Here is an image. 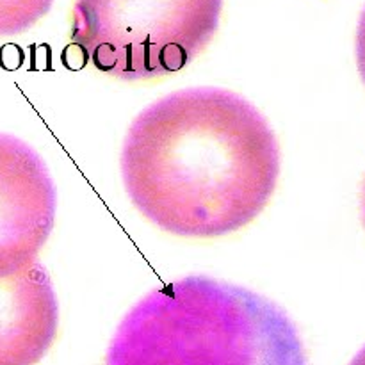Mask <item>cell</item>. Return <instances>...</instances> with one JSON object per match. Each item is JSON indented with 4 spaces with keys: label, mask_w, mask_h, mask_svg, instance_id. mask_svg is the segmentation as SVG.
<instances>
[{
    "label": "cell",
    "mask_w": 365,
    "mask_h": 365,
    "mask_svg": "<svg viewBox=\"0 0 365 365\" xmlns=\"http://www.w3.org/2000/svg\"><path fill=\"white\" fill-rule=\"evenodd\" d=\"M221 9L223 0H75L70 41L120 81L166 77L205 50Z\"/></svg>",
    "instance_id": "obj_3"
},
{
    "label": "cell",
    "mask_w": 365,
    "mask_h": 365,
    "mask_svg": "<svg viewBox=\"0 0 365 365\" xmlns=\"http://www.w3.org/2000/svg\"><path fill=\"white\" fill-rule=\"evenodd\" d=\"M120 163L128 198L146 220L178 237L210 239L266 209L280 148L248 100L196 88L146 107L125 135Z\"/></svg>",
    "instance_id": "obj_1"
},
{
    "label": "cell",
    "mask_w": 365,
    "mask_h": 365,
    "mask_svg": "<svg viewBox=\"0 0 365 365\" xmlns=\"http://www.w3.org/2000/svg\"><path fill=\"white\" fill-rule=\"evenodd\" d=\"M349 365H365V346L362 348V351H360L359 355H356L355 359H353V362L349 364Z\"/></svg>",
    "instance_id": "obj_8"
},
{
    "label": "cell",
    "mask_w": 365,
    "mask_h": 365,
    "mask_svg": "<svg viewBox=\"0 0 365 365\" xmlns=\"http://www.w3.org/2000/svg\"><path fill=\"white\" fill-rule=\"evenodd\" d=\"M356 64H359L360 77L365 84V9L359 21V31H356Z\"/></svg>",
    "instance_id": "obj_7"
},
{
    "label": "cell",
    "mask_w": 365,
    "mask_h": 365,
    "mask_svg": "<svg viewBox=\"0 0 365 365\" xmlns=\"http://www.w3.org/2000/svg\"><path fill=\"white\" fill-rule=\"evenodd\" d=\"M53 0H0V36H16L34 27Z\"/></svg>",
    "instance_id": "obj_6"
},
{
    "label": "cell",
    "mask_w": 365,
    "mask_h": 365,
    "mask_svg": "<svg viewBox=\"0 0 365 365\" xmlns=\"http://www.w3.org/2000/svg\"><path fill=\"white\" fill-rule=\"evenodd\" d=\"M362 214H364V225H365V182H364V198H362Z\"/></svg>",
    "instance_id": "obj_9"
},
{
    "label": "cell",
    "mask_w": 365,
    "mask_h": 365,
    "mask_svg": "<svg viewBox=\"0 0 365 365\" xmlns=\"http://www.w3.org/2000/svg\"><path fill=\"white\" fill-rule=\"evenodd\" d=\"M59 305L45 267L36 260L0 278V365H36L52 348Z\"/></svg>",
    "instance_id": "obj_5"
},
{
    "label": "cell",
    "mask_w": 365,
    "mask_h": 365,
    "mask_svg": "<svg viewBox=\"0 0 365 365\" xmlns=\"http://www.w3.org/2000/svg\"><path fill=\"white\" fill-rule=\"evenodd\" d=\"M57 195L34 148L0 132V278L36 262L56 223Z\"/></svg>",
    "instance_id": "obj_4"
},
{
    "label": "cell",
    "mask_w": 365,
    "mask_h": 365,
    "mask_svg": "<svg viewBox=\"0 0 365 365\" xmlns=\"http://www.w3.org/2000/svg\"><path fill=\"white\" fill-rule=\"evenodd\" d=\"M106 365H307V359L277 303L196 274L134 305L116 328Z\"/></svg>",
    "instance_id": "obj_2"
}]
</instances>
